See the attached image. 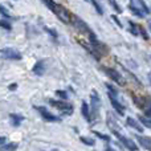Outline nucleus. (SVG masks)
Wrapping results in <instances>:
<instances>
[{
	"label": "nucleus",
	"instance_id": "nucleus-12",
	"mask_svg": "<svg viewBox=\"0 0 151 151\" xmlns=\"http://www.w3.org/2000/svg\"><path fill=\"white\" fill-rule=\"evenodd\" d=\"M118 139L122 142V145L126 147V149L133 150V151H137V150H138V146H137V143H135V142H133L131 139L126 138V137H123V135H119V137H118Z\"/></svg>",
	"mask_w": 151,
	"mask_h": 151
},
{
	"label": "nucleus",
	"instance_id": "nucleus-1",
	"mask_svg": "<svg viewBox=\"0 0 151 151\" xmlns=\"http://www.w3.org/2000/svg\"><path fill=\"white\" fill-rule=\"evenodd\" d=\"M89 42H90V45H85V44H82V45L94 56V57H96V60L99 61L101 60V57H102V55L106 53V50H107L106 45L102 44V42L97 39V36L93 33V32L89 33Z\"/></svg>",
	"mask_w": 151,
	"mask_h": 151
},
{
	"label": "nucleus",
	"instance_id": "nucleus-3",
	"mask_svg": "<svg viewBox=\"0 0 151 151\" xmlns=\"http://www.w3.org/2000/svg\"><path fill=\"white\" fill-rule=\"evenodd\" d=\"M53 13L57 15V17L60 19L63 23L72 24V13L69 12L65 7H63V5H60V4H56V9H55V12Z\"/></svg>",
	"mask_w": 151,
	"mask_h": 151
},
{
	"label": "nucleus",
	"instance_id": "nucleus-10",
	"mask_svg": "<svg viewBox=\"0 0 151 151\" xmlns=\"http://www.w3.org/2000/svg\"><path fill=\"white\" fill-rule=\"evenodd\" d=\"M109 99H110V104H111V106L115 109V111H117L119 115H125V106L117 101V98H115L114 94L109 93Z\"/></svg>",
	"mask_w": 151,
	"mask_h": 151
},
{
	"label": "nucleus",
	"instance_id": "nucleus-35",
	"mask_svg": "<svg viewBox=\"0 0 151 151\" xmlns=\"http://www.w3.org/2000/svg\"><path fill=\"white\" fill-rule=\"evenodd\" d=\"M16 88H17V83H11V85L8 86L9 90H16Z\"/></svg>",
	"mask_w": 151,
	"mask_h": 151
},
{
	"label": "nucleus",
	"instance_id": "nucleus-37",
	"mask_svg": "<svg viewBox=\"0 0 151 151\" xmlns=\"http://www.w3.org/2000/svg\"><path fill=\"white\" fill-rule=\"evenodd\" d=\"M147 78H149V81H150V83H151V72L147 74Z\"/></svg>",
	"mask_w": 151,
	"mask_h": 151
},
{
	"label": "nucleus",
	"instance_id": "nucleus-32",
	"mask_svg": "<svg viewBox=\"0 0 151 151\" xmlns=\"http://www.w3.org/2000/svg\"><path fill=\"white\" fill-rule=\"evenodd\" d=\"M111 19H113V21H114V23L117 24L118 27H119V28H122V27H123V25H122V23H121V21H119V19H118L115 15H111Z\"/></svg>",
	"mask_w": 151,
	"mask_h": 151
},
{
	"label": "nucleus",
	"instance_id": "nucleus-22",
	"mask_svg": "<svg viewBox=\"0 0 151 151\" xmlns=\"http://www.w3.org/2000/svg\"><path fill=\"white\" fill-rule=\"evenodd\" d=\"M93 133H94V135H97L99 139H102V141L107 142V143L110 142V137L106 135V134H102V133H99V131H93Z\"/></svg>",
	"mask_w": 151,
	"mask_h": 151
},
{
	"label": "nucleus",
	"instance_id": "nucleus-27",
	"mask_svg": "<svg viewBox=\"0 0 151 151\" xmlns=\"http://www.w3.org/2000/svg\"><path fill=\"white\" fill-rule=\"evenodd\" d=\"M90 1H91V4H93V7L96 8L97 12H98L99 15H102V13H104V12H102V8H101V5L97 3V0H90Z\"/></svg>",
	"mask_w": 151,
	"mask_h": 151
},
{
	"label": "nucleus",
	"instance_id": "nucleus-11",
	"mask_svg": "<svg viewBox=\"0 0 151 151\" xmlns=\"http://www.w3.org/2000/svg\"><path fill=\"white\" fill-rule=\"evenodd\" d=\"M107 126L110 127V130H111V133L114 134L115 137H119L121 134H119V131H121V127L118 126V123H117V121H114L111 118V115L109 114V117H107Z\"/></svg>",
	"mask_w": 151,
	"mask_h": 151
},
{
	"label": "nucleus",
	"instance_id": "nucleus-36",
	"mask_svg": "<svg viewBox=\"0 0 151 151\" xmlns=\"http://www.w3.org/2000/svg\"><path fill=\"white\" fill-rule=\"evenodd\" d=\"M0 145H1V146H3V145H5V138H4V137H1V138H0Z\"/></svg>",
	"mask_w": 151,
	"mask_h": 151
},
{
	"label": "nucleus",
	"instance_id": "nucleus-20",
	"mask_svg": "<svg viewBox=\"0 0 151 151\" xmlns=\"http://www.w3.org/2000/svg\"><path fill=\"white\" fill-rule=\"evenodd\" d=\"M135 3L138 4V7L141 8V9L143 11V12L146 13V15H149V13H150V9H149V7L146 5V3H145L143 0H135Z\"/></svg>",
	"mask_w": 151,
	"mask_h": 151
},
{
	"label": "nucleus",
	"instance_id": "nucleus-9",
	"mask_svg": "<svg viewBox=\"0 0 151 151\" xmlns=\"http://www.w3.org/2000/svg\"><path fill=\"white\" fill-rule=\"evenodd\" d=\"M133 101L135 104V106L138 109H142V110H146L147 107L151 105V98L150 97H133Z\"/></svg>",
	"mask_w": 151,
	"mask_h": 151
},
{
	"label": "nucleus",
	"instance_id": "nucleus-4",
	"mask_svg": "<svg viewBox=\"0 0 151 151\" xmlns=\"http://www.w3.org/2000/svg\"><path fill=\"white\" fill-rule=\"evenodd\" d=\"M99 106H101V99H99V96L96 90L91 91V119H98L99 117Z\"/></svg>",
	"mask_w": 151,
	"mask_h": 151
},
{
	"label": "nucleus",
	"instance_id": "nucleus-31",
	"mask_svg": "<svg viewBox=\"0 0 151 151\" xmlns=\"http://www.w3.org/2000/svg\"><path fill=\"white\" fill-rule=\"evenodd\" d=\"M0 11H1V15L4 16V17H11L9 12H8L7 9H5V7H4V5H1V7H0Z\"/></svg>",
	"mask_w": 151,
	"mask_h": 151
},
{
	"label": "nucleus",
	"instance_id": "nucleus-6",
	"mask_svg": "<svg viewBox=\"0 0 151 151\" xmlns=\"http://www.w3.org/2000/svg\"><path fill=\"white\" fill-rule=\"evenodd\" d=\"M1 57L4 60H21V53L13 48H3L1 49Z\"/></svg>",
	"mask_w": 151,
	"mask_h": 151
},
{
	"label": "nucleus",
	"instance_id": "nucleus-29",
	"mask_svg": "<svg viewBox=\"0 0 151 151\" xmlns=\"http://www.w3.org/2000/svg\"><path fill=\"white\" fill-rule=\"evenodd\" d=\"M0 25H1V28L7 29V31H11V29H12V27H11V24L8 23V21H5V20H1V21H0Z\"/></svg>",
	"mask_w": 151,
	"mask_h": 151
},
{
	"label": "nucleus",
	"instance_id": "nucleus-26",
	"mask_svg": "<svg viewBox=\"0 0 151 151\" xmlns=\"http://www.w3.org/2000/svg\"><path fill=\"white\" fill-rule=\"evenodd\" d=\"M56 96L60 97L61 99H68V93L65 90H56Z\"/></svg>",
	"mask_w": 151,
	"mask_h": 151
},
{
	"label": "nucleus",
	"instance_id": "nucleus-5",
	"mask_svg": "<svg viewBox=\"0 0 151 151\" xmlns=\"http://www.w3.org/2000/svg\"><path fill=\"white\" fill-rule=\"evenodd\" d=\"M72 24H73L77 29H80L81 32H83V33H88V35L91 33V29L89 28L88 24H86L81 17H78L77 15H74V13H72Z\"/></svg>",
	"mask_w": 151,
	"mask_h": 151
},
{
	"label": "nucleus",
	"instance_id": "nucleus-8",
	"mask_svg": "<svg viewBox=\"0 0 151 151\" xmlns=\"http://www.w3.org/2000/svg\"><path fill=\"white\" fill-rule=\"evenodd\" d=\"M36 110L39 111V114L41 115L42 118H44L45 121H48V122H60L61 118L57 117V115H53L50 111H48L45 107H41V106H36Z\"/></svg>",
	"mask_w": 151,
	"mask_h": 151
},
{
	"label": "nucleus",
	"instance_id": "nucleus-38",
	"mask_svg": "<svg viewBox=\"0 0 151 151\" xmlns=\"http://www.w3.org/2000/svg\"><path fill=\"white\" fill-rule=\"evenodd\" d=\"M147 25H149V28H150V31H151V20L147 21Z\"/></svg>",
	"mask_w": 151,
	"mask_h": 151
},
{
	"label": "nucleus",
	"instance_id": "nucleus-21",
	"mask_svg": "<svg viewBox=\"0 0 151 151\" xmlns=\"http://www.w3.org/2000/svg\"><path fill=\"white\" fill-rule=\"evenodd\" d=\"M138 119H139V122H141L143 126H146V127L151 129V118H149V117H142V115H141Z\"/></svg>",
	"mask_w": 151,
	"mask_h": 151
},
{
	"label": "nucleus",
	"instance_id": "nucleus-25",
	"mask_svg": "<svg viewBox=\"0 0 151 151\" xmlns=\"http://www.w3.org/2000/svg\"><path fill=\"white\" fill-rule=\"evenodd\" d=\"M109 3H110V5H111V7L115 9V12H117V13H121V12H122V8L118 5V3L115 1V0H109Z\"/></svg>",
	"mask_w": 151,
	"mask_h": 151
},
{
	"label": "nucleus",
	"instance_id": "nucleus-17",
	"mask_svg": "<svg viewBox=\"0 0 151 151\" xmlns=\"http://www.w3.org/2000/svg\"><path fill=\"white\" fill-rule=\"evenodd\" d=\"M9 119L12 121V125L13 126H19L21 122L24 121V115H21V114H9Z\"/></svg>",
	"mask_w": 151,
	"mask_h": 151
},
{
	"label": "nucleus",
	"instance_id": "nucleus-2",
	"mask_svg": "<svg viewBox=\"0 0 151 151\" xmlns=\"http://www.w3.org/2000/svg\"><path fill=\"white\" fill-rule=\"evenodd\" d=\"M49 104L66 115H70L73 113V105L66 101H63V99H60V101H57V99H49Z\"/></svg>",
	"mask_w": 151,
	"mask_h": 151
},
{
	"label": "nucleus",
	"instance_id": "nucleus-39",
	"mask_svg": "<svg viewBox=\"0 0 151 151\" xmlns=\"http://www.w3.org/2000/svg\"><path fill=\"white\" fill-rule=\"evenodd\" d=\"M42 1H44V3H45V4H48V0H42Z\"/></svg>",
	"mask_w": 151,
	"mask_h": 151
},
{
	"label": "nucleus",
	"instance_id": "nucleus-23",
	"mask_svg": "<svg viewBox=\"0 0 151 151\" xmlns=\"http://www.w3.org/2000/svg\"><path fill=\"white\" fill-rule=\"evenodd\" d=\"M1 149H3V150H5V151H12V150H16V149H17V143H8V145H3Z\"/></svg>",
	"mask_w": 151,
	"mask_h": 151
},
{
	"label": "nucleus",
	"instance_id": "nucleus-14",
	"mask_svg": "<svg viewBox=\"0 0 151 151\" xmlns=\"http://www.w3.org/2000/svg\"><path fill=\"white\" fill-rule=\"evenodd\" d=\"M126 123H127V125L130 126V127H133L134 130H137L138 133H142V131H143V127H142V126L139 125L138 121H135L134 118L127 117V118H126Z\"/></svg>",
	"mask_w": 151,
	"mask_h": 151
},
{
	"label": "nucleus",
	"instance_id": "nucleus-16",
	"mask_svg": "<svg viewBox=\"0 0 151 151\" xmlns=\"http://www.w3.org/2000/svg\"><path fill=\"white\" fill-rule=\"evenodd\" d=\"M81 114L83 115V118H85L88 122H91V115H90V110H89V105L86 104L85 101L81 104Z\"/></svg>",
	"mask_w": 151,
	"mask_h": 151
},
{
	"label": "nucleus",
	"instance_id": "nucleus-15",
	"mask_svg": "<svg viewBox=\"0 0 151 151\" xmlns=\"http://www.w3.org/2000/svg\"><path fill=\"white\" fill-rule=\"evenodd\" d=\"M32 72H33L36 76L44 74V72H45V64H44V61H37V63L35 64V66L32 68Z\"/></svg>",
	"mask_w": 151,
	"mask_h": 151
},
{
	"label": "nucleus",
	"instance_id": "nucleus-28",
	"mask_svg": "<svg viewBox=\"0 0 151 151\" xmlns=\"http://www.w3.org/2000/svg\"><path fill=\"white\" fill-rule=\"evenodd\" d=\"M106 88L109 89V93L114 94L115 97L118 96V90H117V89H115V88H114V86H113V85H110V83H106Z\"/></svg>",
	"mask_w": 151,
	"mask_h": 151
},
{
	"label": "nucleus",
	"instance_id": "nucleus-13",
	"mask_svg": "<svg viewBox=\"0 0 151 151\" xmlns=\"http://www.w3.org/2000/svg\"><path fill=\"white\" fill-rule=\"evenodd\" d=\"M135 138L143 149L151 150V138H149V137H141V135H135Z\"/></svg>",
	"mask_w": 151,
	"mask_h": 151
},
{
	"label": "nucleus",
	"instance_id": "nucleus-33",
	"mask_svg": "<svg viewBox=\"0 0 151 151\" xmlns=\"http://www.w3.org/2000/svg\"><path fill=\"white\" fill-rule=\"evenodd\" d=\"M145 111H146V117H149V118H151V105L149 107H147L146 110H145Z\"/></svg>",
	"mask_w": 151,
	"mask_h": 151
},
{
	"label": "nucleus",
	"instance_id": "nucleus-34",
	"mask_svg": "<svg viewBox=\"0 0 151 151\" xmlns=\"http://www.w3.org/2000/svg\"><path fill=\"white\" fill-rule=\"evenodd\" d=\"M48 32H49L50 35H52L53 37H55V39H57V33H56V31H53V29H47Z\"/></svg>",
	"mask_w": 151,
	"mask_h": 151
},
{
	"label": "nucleus",
	"instance_id": "nucleus-7",
	"mask_svg": "<svg viewBox=\"0 0 151 151\" xmlns=\"http://www.w3.org/2000/svg\"><path fill=\"white\" fill-rule=\"evenodd\" d=\"M102 70L105 72V74L109 78H111L113 81H115V82L118 83V85H125V81L122 80V76L119 74V72L118 70H115L114 68H104Z\"/></svg>",
	"mask_w": 151,
	"mask_h": 151
},
{
	"label": "nucleus",
	"instance_id": "nucleus-24",
	"mask_svg": "<svg viewBox=\"0 0 151 151\" xmlns=\"http://www.w3.org/2000/svg\"><path fill=\"white\" fill-rule=\"evenodd\" d=\"M80 141L82 142V143L88 145V146H94V143H96V142H94L93 139L88 138V137H81V138H80Z\"/></svg>",
	"mask_w": 151,
	"mask_h": 151
},
{
	"label": "nucleus",
	"instance_id": "nucleus-30",
	"mask_svg": "<svg viewBox=\"0 0 151 151\" xmlns=\"http://www.w3.org/2000/svg\"><path fill=\"white\" fill-rule=\"evenodd\" d=\"M139 31H141V35L143 36V39H145V40H149V36H147L146 29H145V27H143V25H141V24H139Z\"/></svg>",
	"mask_w": 151,
	"mask_h": 151
},
{
	"label": "nucleus",
	"instance_id": "nucleus-18",
	"mask_svg": "<svg viewBox=\"0 0 151 151\" xmlns=\"http://www.w3.org/2000/svg\"><path fill=\"white\" fill-rule=\"evenodd\" d=\"M129 9H130L135 16H138V17H145V15H146V13H145L141 9V8L135 7L134 4H130V5H129Z\"/></svg>",
	"mask_w": 151,
	"mask_h": 151
},
{
	"label": "nucleus",
	"instance_id": "nucleus-19",
	"mask_svg": "<svg viewBox=\"0 0 151 151\" xmlns=\"http://www.w3.org/2000/svg\"><path fill=\"white\" fill-rule=\"evenodd\" d=\"M130 24V32L134 35V36H139L141 35V31H139V24H135L133 21H129Z\"/></svg>",
	"mask_w": 151,
	"mask_h": 151
}]
</instances>
